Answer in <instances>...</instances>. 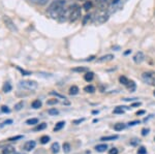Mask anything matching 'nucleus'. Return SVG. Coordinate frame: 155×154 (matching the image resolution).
Wrapping results in <instances>:
<instances>
[{
  "label": "nucleus",
  "instance_id": "nucleus-1",
  "mask_svg": "<svg viewBox=\"0 0 155 154\" xmlns=\"http://www.w3.org/2000/svg\"><path fill=\"white\" fill-rule=\"evenodd\" d=\"M64 5H65V0H55L49 6L48 15L53 19H58L59 15L64 9Z\"/></svg>",
  "mask_w": 155,
  "mask_h": 154
},
{
  "label": "nucleus",
  "instance_id": "nucleus-2",
  "mask_svg": "<svg viewBox=\"0 0 155 154\" xmlns=\"http://www.w3.org/2000/svg\"><path fill=\"white\" fill-rule=\"evenodd\" d=\"M82 17V11L81 7L77 4H74L72 6L69 7V22L74 23Z\"/></svg>",
  "mask_w": 155,
  "mask_h": 154
},
{
  "label": "nucleus",
  "instance_id": "nucleus-3",
  "mask_svg": "<svg viewBox=\"0 0 155 154\" xmlns=\"http://www.w3.org/2000/svg\"><path fill=\"white\" fill-rule=\"evenodd\" d=\"M107 20H109V14L106 11H101V9L95 14V17H93V22L97 25L106 23Z\"/></svg>",
  "mask_w": 155,
  "mask_h": 154
},
{
  "label": "nucleus",
  "instance_id": "nucleus-4",
  "mask_svg": "<svg viewBox=\"0 0 155 154\" xmlns=\"http://www.w3.org/2000/svg\"><path fill=\"white\" fill-rule=\"evenodd\" d=\"M20 86L23 87V88L27 89V90H35V89L38 87L37 83L35 81H31V80H25V81H21L20 82Z\"/></svg>",
  "mask_w": 155,
  "mask_h": 154
},
{
  "label": "nucleus",
  "instance_id": "nucleus-5",
  "mask_svg": "<svg viewBox=\"0 0 155 154\" xmlns=\"http://www.w3.org/2000/svg\"><path fill=\"white\" fill-rule=\"evenodd\" d=\"M142 80L148 85L155 86V73H144L142 74Z\"/></svg>",
  "mask_w": 155,
  "mask_h": 154
},
{
  "label": "nucleus",
  "instance_id": "nucleus-6",
  "mask_svg": "<svg viewBox=\"0 0 155 154\" xmlns=\"http://www.w3.org/2000/svg\"><path fill=\"white\" fill-rule=\"evenodd\" d=\"M112 4V0H96V6L101 11H107Z\"/></svg>",
  "mask_w": 155,
  "mask_h": 154
},
{
  "label": "nucleus",
  "instance_id": "nucleus-7",
  "mask_svg": "<svg viewBox=\"0 0 155 154\" xmlns=\"http://www.w3.org/2000/svg\"><path fill=\"white\" fill-rule=\"evenodd\" d=\"M3 22H4V24H5V26L11 31H14V32L18 31V29H17L16 25H15V23L12 22V20L9 18L8 16H3Z\"/></svg>",
  "mask_w": 155,
  "mask_h": 154
},
{
  "label": "nucleus",
  "instance_id": "nucleus-8",
  "mask_svg": "<svg viewBox=\"0 0 155 154\" xmlns=\"http://www.w3.org/2000/svg\"><path fill=\"white\" fill-rule=\"evenodd\" d=\"M67 20H69V7H67V8L64 7V9L61 11V14L59 15L58 21L59 22H65V21H67Z\"/></svg>",
  "mask_w": 155,
  "mask_h": 154
},
{
  "label": "nucleus",
  "instance_id": "nucleus-9",
  "mask_svg": "<svg viewBox=\"0 0 155 154\" xmlns=\"http://www.w3.org/2000/svg\"><path fill=\"white\" fill-rule=\"evenodd\" d=\"M144 60H145V55L143 52H137L136 55L134 56V63H137V64L142 63Z\"/></svg>",
  "mask_w": 155,
  "mask_h": 154
},
{
  "label": "nucleus",
  "instance_id": "nucleus-10",
  "mask_svg": "<svg viewBox=\"0 0 155 154\" xmlns=\"http://www.w3.org/2000/svg\"><path fill=\"white\" fill-rule=\"evenodd\" d=\"M35 146H36V143L34 142V141H28L27 143H25V145H24V150H26V151H31V150H33V149L35 148Z\"/></svg>",
  "mask_w": 155,
  "mask_h": 154
},
{
  "label": "nucleus",
  "instance_id": "nucleus-11",
  "mask_svg": "<svg viewBox=\"0 0 155 154\" xmlns=\"http://www.w3.org/2000/svg\"><path fill=\"white\" fill-rule=\"evenodd\" d=\"M114 58V55H112V54H107V55H104V56H101L99 57L98 59H97V62H107V61H111L113 60Z\"/></svg>",
  "mask_w": 155,
  "mask_h": 154
},
{
  "label": "nucleus",
  "instance_id": "nucleus-12",
  "mask_svg": "<svg viewBox=\"0 0 155 154\" xmlns=\"http://www.w3.org/2000/svg\"><path fill=\"white\" fill-rule=\"evenodd\" d=\"M2 153H3V154H15V153H16V150H15V147L8 145V146H6V147L3 148Z\"/></svg>",
  "mask_w": 155,
  "mask_h": 154
},
{
  "label": "nucleus",
  "instance_id": "nucleus-13",
  "mask_svg": "<svg viewBox=\"0 0 155 154\" xmlns=\"http://www.w3.org/2000/svg\"><path fill=\"white\" fill-rule=\"evenodd\" d=\"M107 149V144H101V145H97L95 147V150L97 152H104Z\"/></svg>",
  "mask_w": 155,
  "mask_h": 154
},
{
  "label": "nucleus",
  "instance_id": "nucleus-14",
  "mask_svg": "<svg viewBox=\"0 0 155 154\" xmlns=\"http://www.w3.org/2000/svg\"><path fill=\"white\" fill-rule=\"evenodd\" d=\"M93 78H94V74L92 73V71H87L86 74L84 76L85 81H87V82H91L93 80Z\"/></svg>",
  "mask_w": 155,
  "mask_h": 154
},
{
  "label": "nucleus",
  "instance_id": "nucleus-15",
  "mask_svg": "<svg viewBox=\"0 0 155 154\" xmlns=\"http://www.w3.org/2000/svg\"><path fill=\"white\" fill-rule=\"evenodd\" d=\"M51 149H52V152H53L54 154H57L59 152V150H60L59 143H54L53 145L51 146Z\"/></svg>",
  "mask_w": 155,
  "mask_h": 154
},
{
  "label": "nucleus",
  "instance_id": "nucleus-16",
  "mask_svg": "<svg viewBox=\"0 0 155 154\" xmlns=\"http://www.w3.org/2000/svg\"><path fill=\"white\" fill-rule=\"evenodd\" d=\"M41 101L39 100V99H35V100H33L32 101V103H31V106H32V108L33 109H39V108H41Z\"/></svg>",
  "mask_w": 155,
  "mask_h": 154
},
{
  "label": "nucleus",
  "instance_id": "nucleus-17",
  "mask_svg": "<svg viewBox=\"0 0 155 154\" xmlns=\"http://www.w3.org/2000/svg\"><path fill=\"white\" fill-rule=\"evenodd\" d=\"M64 125H65V122H64V121H59V122L56 124V126L54 127V131H58L60 129H62V128L64 127Z\"/></svg>",
  "mask_w": 155,
  "mask_h": 154
},
{
  "label": "nucleus",
  "instance_id": "nucleus-18",
  "mask_svg": "<svg viewBox=\"0 0 155 154\" xmlns=\"http://www.w3.org/2000/svg\"><path fill=\"white\" fill-rule=\"evenodd\" d=\"M125 127H126V126L124 125L123 123H117V124H115V125H114V129L116 131H121V130H123Z\"/></svg>",
  "mask_w": 155,
  "mask_h": 154
},
{
  "label": "nucleus",
  "instance_id": "nucleus-19",
  "mask_svg": "<svg viewBox=\"0 0 155 154\" xmlns=\"http://www.w3.org/2000/svg\"><path fill=\"white\" fill-rule=\"evenodd\" d=\"M119 136H102L101 139V141H114V140H117Z\"/></svg>",
  "mask_w": 155,
  "mask_h": 154
},
{
  "label": "nucleus",
  "instance_id": "nucleus-20",
  "mask_svg": "<svg viewBox=\"0 0 155 154\" xmlns=\"http://www.w3.org/2000/svg\"><path fill=\"white\" fill-rule=\"evenodd\" d=\"M126 87L128 88V90L130 91V92H134V91L136 90V84H134V82H132V81H129L128 84L126 85Z\"/></svg>",
  "mask_w": 155,
  "mask_h": 154
},
{
  "label": "nucleus",
  "instance_id": "nucleus-21",
  "mask_svg": "<svg viewBox=\"0 0 155 154\" xmlns=\"http://www.w3.org/2000/svg\"><path fill=\"white\" fill-rule=\"evenodd\" d=\"M72 71H76V73H87L89 70L87 67H81V66H79V67L72 68Z\"/></svg>",
  "mask_w": 155,
  "mask_h": 154
},
{
  "label": "nucleus",
  "instance_id": "nucleus-22",
  "mask_svg": "<svg viewBox=\"0 0 155 154\" xmlns=\"http://www.w3.org/2000/svg\"><path fill=\"white\" fill-rule=\"evenodd\" d=\"M78 93H79V88L77 86H72L69 88V94L71 95H76Z\"/></svg>",
  "mask_w": 155,
  "mask_h": 154
},
{
  "label": "nucleus",
  "instance_id": "nucleus-23",
  "mask_svg": "<svg viewBox=\"0 0 155 154\" xmlns=\"http://www.w3.org/2000/svg\"><path fill=\"white\" fill-rule=\"evenodd\" d=\"M11 90H12V85L8 83V82H5V83H4V85H3V92L7 93V92H9Z\"/></svg>",
  "mask_w": 155,
  "mask_h": 154
},
{
  "label": "nucleus",
  "instance_id": "nucleus-24",
  "mask_svg": "<svg viewBox=\"0 0 155 154\" xmlns=\"http://www.w3.org/2000/svg\"><path fill=\"white\" fill-rule=\"evenodd\" d=\"M37 123H38V119L37 118H31L26 121V124H28V125H35Z\"/></svg>",
  "mask_w": 155,
  "mask_h": 154
},
{
  "label": "nucleus",
  "instance_id": "nucleus-25",
  "mask_svg": "<svg viewBox=\"0 0 155 154\" xmlns=\"http://www.w3.org/2000/svg\"><path fill=\"white\" fill-rule=\"evenodd\" d=\"M84 91H85V92H87V93H93L94 91H95V88H94L92 85H88V86H86L84 88Z\"/></svg>",
  "mask_w": 155,
  "mask_h": 154
},
{
  "label": "nucleus",
  "instance_id": "nucleus-26",
  "mask_svg": "<svg viewBox=\"0 0 155 154\" xmlns=\"http://www.w3.org/2000/svg\"><path fill=\"white\" fill-rule=\"evenodd\" d=\"M92 5H93V4H92V2H91V1H87V2H85V3H84L83 8L85 9V11H88L89 9H91V8H92Z\"/></svg>",
  "mask_w": 155,
  "mask_h": 154
},
{
  "label": "nucleus",
  "instance_id": "nucleus-27",
  "mask_svg": "<svg viewBox=\"0 0 155 154\" xmlns=\"http://www.w3.org/2000/svg\"><path fill=\"white\" fill-rule=\"evenodd\" d=\"M30 1L33 2V3H35V4H38V5H45L49 0H30Z\"/></svg>",
  "mask_w": 155,
  "mask_h": 154
},
{
  "label": "nucleus",
  "instance_id": "nucleus-28",
  "mask_svg": "<svg viewBox=\"0 0 155 154\" xmlns=\"http://www.w3.org/2000/svg\"><path fill=\"white\" fill-rule=\"evenodd\" d=\"M93 19V17H92V15H86V16L84 17V19H83V24L84 25H86L88 22H90L91 20Z\"/></svg>",
  "mask_w": 155,
  "mask_h": 154
},
{
  "label": "nucleus",
  "instance_id": "nucleus-29",
  "mask_svg": "<svg viewBox=\"0 0 155 154\" xmlns=\"http://www.w3.org/2000/svg\"><path fill=\"white\" fill-rule=\"evenodd\" d=\"M46 127H47V124H46V123H41V124H38V125H37L33 130H34V131H39V130L45 129Z\"/></svg>",
  "mask_w": 155,
  "mask_h": 154
},
{
  "label": "nucleus",
  "instance_id": "nucleus-30",
  "mask_svg": "<svg viewBox=\"0 0 155 154\" xmlns=\"http://www.w3.org/2000/svg\"><path fill=\"white\" fill-rule=\"evenodd\" d=\"M119 81H120V83H121V84H123V85H127V84H128V79H127L126 78V77H124V76H121V77H120V78H119Z\"/></svg>",
  "mask_w": 155,
  "mask_h": 154
},
{
  "label": "nucleus",
  "instance_id": "nucleus-31",
  "mask_svg": "<svg viewBox=\"0 0 155 154\" xmlns=\"http://www.w3.org/2000/svg\"><path fill=\"white\" fill-rule=\"evenodd\" d=\"M48 113H49V115H51V116H57L59 114V111L56 110V109H50L48 111Z\"/></svg>",
  "mask_w": 155,
  "mask_h": 154
},
{
  "label": "nucleus",
  "instance_id": "nucleus-32",
  "mask_svg": "<svg viewBox=\"0 0 155 154\" xmlns=\"http://www.w3.org/2000/svg\"><path fill=\"white\" fill-rule=\"evenodd\" d=\"M63 151L65 153H69V151H71V145H69L68 143L63 144Z\"/></svg>",
  "mask_w": 155,
  "mask_h": 154
},
{
  "label": "nucleus",
  "instance_id": "nucleus-33",
  "mask_svg": "<svg viewBox=\"0 0 155 154\" xmlns=\"http://www.w3.org/2000/svg\"><path fill=\"white\" fill-rule=\"evenodd\" d=\"M50 141V136H44L41 138V144H47Z\"/></svg>",
  "mask_w": 155,
  "mask_h": 154
},
{
  "label": "nucleus",
  "instance_id": "nucleus-34",
  "mask_svg": "<svg viewBox=\"0 0 155 154\" xmlns=\"http://www.w3.org/2000/svg\"><path fill=\"white\" fill-rule=\"evenodd\" d=\"M123 106H118V108H116L115 110L113 111L114 112V114H123L124 113V110L123 109Z\"/></svg>",
  "mask_w": 155,
  "mask_h": 154
},
{
  "label": "nucleus",
  "instance_id": "nucleus-35",
  "mask_svg": "<svg viewBox=\"0 0 155 154\" xmlns=\"http://www.w3.org/2000/svg\"><path fill=\"white\" fill-rule=\"evenodd\" d=\"M23 106H24V103H23V101H20V103H18L16 106H15V110H16V111H20L22 108H23Z\"/></svg>",
  "mask_w": 155,
  "mask_h": 154
},
{
  "label": "nucleus",
  "instance_id": "nucleus-36",
  "mask_svg": "<svg viewBox=\"0 0 155 154\" xmlns=\"http://www.w3.org/2000/svg\"><path fill=\"white\" fill-rule=\"evenodd\" d=\"M56 103H58V99H56V98H54V99H50V100L47 101V105H49V106L56 105Z\"/></svg>",
  "mask_w": 155,
  "mask_h": 154
},
{
  "label": "nucleus",
  "instance_id": "nucleus-37",
  "mask_svg": "<svg viewBox=\"0 0 155 154\" xmlns=\"http://www.w3.org/2000/svg\"><path fill=\"white\" fill-rule=\"evenodd\" d=\"M147 153V149L145 147H140L137 149V154H146Z\"/></svg>",
  "mask_w": 155,
  "mask_h": 154
},
{
  "label": "nucleus",
  "instance_id": "nucleus-38",
  "mask_svg": "<svg viewBox=\"0 0 155 154\" xmlns=\"http://www.w3.org/2000/svg\"><path fill=\"white\" fill-rule=\"evenodd\" d=\"M23 138V136H12V138H9L8 141L9 142H14V141H17V140H20V139Z\"/></svg>",
  "mask_w": 155,
  "mask_h": 154
},
{
  "label": "nucleus",
  "instance_id": "nucleus-39",
  "mask_svg": "<svg viewBox=\"0 0 155 154\" xmlns=\"http://www.w3.org/2000/svg\"><path fill=\"white\" fill-rule=\"evenodd\" d=\"M18 69H19L20 71H21L22 74H23V76H29V74H31L30 71H26V70H24V69H21L20 67H18Z\"/></svg>",
  "mask_w": 155,
  "mask_h": 154
},
{
  "label": "nucleus",
  "instance_id": "nucleus-40",
  "mask_svg": "<svg viewBox=\"0 0 155 154\" xmlns=\"http://www.w3.org/2000/svg\"><path fill=\"white\" fill-rule=\"evenodd\" d=\"M119 153V151H118V149L117 148H113V149H111V150L109 151V154H118Z\"/></svg>",
  "mask_w": 155,
  "mask_h": 154
},
{
  "label": "nucleus",
  "instance_id": "nucleus-41",
  "mask_svg": "<svg viewBox=\"0 0 155 154\" xmlns=\"http://www.w3.org/2000/svg\"><path fill=\"white\" fill-rule=\"evenodd\" d=\"M1 111L2 112H4V113H9V109L7 108V106H3L1 108Z\"/></svg>",
  "mask_w": 155,
  "mask_h": 154
},
{
  "label": "nucleus",
  "instance_id": "nucleus-42",
  "mask_svg": "<svg viewBox=\"0 0 155 154\" xmlns=\"http://www.w3.org/2000/svg\"><path fill=\"white\" fill-rule=\"evenodd\" d=\"M140 123V121H132V122H129L128 125L129 126H134V125H137V124H139Z\"/></svg>",
  "mask_w": 155,
  "mask_h": 154
},
{
  "label": "nucleus",
  "instance_id": "nucleus-43",
  "mask_svg": "<svg viewBox=\"0 0 155 154\" xmlns=\"http://www.w3.org/2000/svg\"><path fill=\"white\" fill-rule=\"evenodd\" d=\"M148 133H149V129H148V128H147V129H146V128H144V129L142 130V135H143V136L148 135Z\"/></svg>",
  "mask_w": 155,
  "mask_h": 154
},
{
  "label": "nucleus",
  "instance_id": "nucleus-44",
  "mask_svg": "<svg viewBox=\"0 0 155 154\" xmlns=\"http://www.w3.org/2000/svg\"><path fill=\"white\" fill-rule=\"evenodd\" d=\"M85 120V119H79V120H74V124H79V123H81V122H83V121Z\"/></svg>",
  "mask_w": 155,
  "mask_h": 154
},
{
  "label": "nucleus",
  "instance_id": "nucleus-45",
  "mask_svg": "<svg viewBox=\"0 0 155 154\" xmlns=\"http://www.w3.org/2000/svg\"><path fill=\"white\" fill-rule=\"evenodd\" d=\"M141 106V103H132L131 106Z\"/></svg>",
  "mask_w": 155,
  "mask_h": 154
},
{
  "label": "nucleus",
  "instance_id": "nucleus-46",
  "mask_svg": "<svg viewBox=\"0 0 155 154\" xmlns=\"http://www.w3.org/2000/svg\"><path fill=\"white\" fill-rule=\"evenodd\" d=\"M145 113V111H139L137 113V115H143V114Z\"/></svg>",
  "mask_w": 155,
  "mask_h": 154
},
{
  "label": "nucleus",
  "instance_id": "nucleus-47",
  "mask_svg": "<svg viewBox=\"0 0 155 154\" xmlns=\"http://www.w3.org/2000/svg\"><path fill=\"white\" fill-rule=\"evenodd\" d=\"M15 154H22V153H17V152H16V153H15Z\"/></svg>",
  "mask_w": 155,
  "mask_h": 154
},
{
  "label": "nucleus",
  "instance_id": "nucleus-48",
  "mask_svg": "<svg viewBox=\"0 0 155 154\" xmlns=\"http://www.w3.org/2000/svg\"><path fill=\"white\" fill-rule=\"evenodd\" d=\"M80 1H84V0H80Z\"/></svg>",
  "mask_w": 155,
  "mask_h": 154
},
{
  "label": "nucleus",
  "instance_id": "nucleus-49",
  "mask_svg": "<svg viewBox=\"0 0 155 154\" xmlns=\"http://www.w3.org/2000/svg\"><path fill=\"white\" fill-rule=\"evenodd\" d=\"M154 96H155V91H154Z\"/></svg>",
  "mask_w": 155,
  "mask_h": 154
},
{
  "label": "nucleus",
  "instance_id": "nucleus-50",
  "mask_svg": "<svg viewBox=\"0 0 155 154\" xmlns=\"http://www.w3.org/2000/svg\"><path fill=\"white\" fill-rule=\"evenodd\" d=\"M154 141H155V138H154Z\"/></svg>",
  "mask_w": 155,
  "mask_h": 154
}]
</instances>
